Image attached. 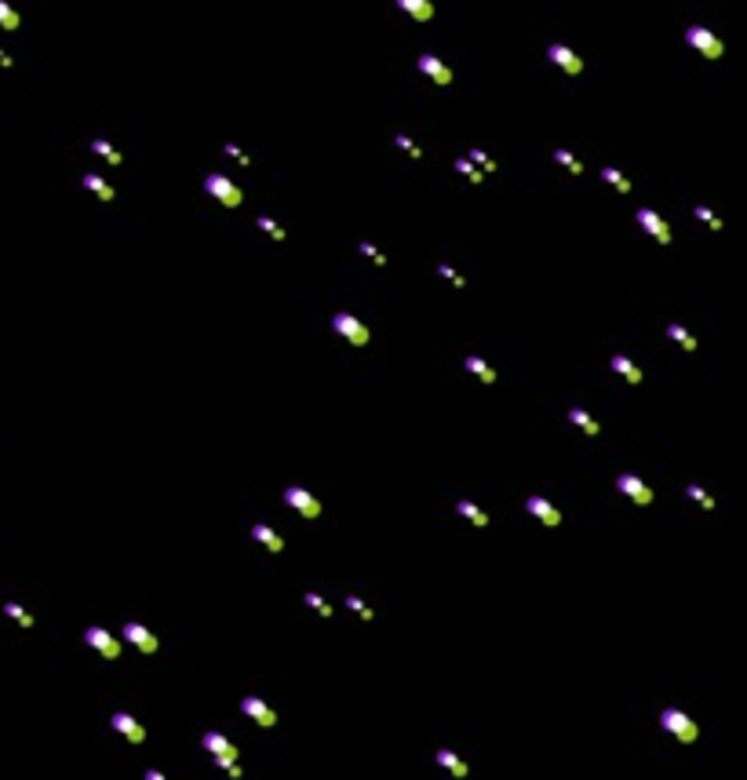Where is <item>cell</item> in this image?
I'll return each instance as SVG.
<instances>
[{"label":"cell","mask_w":747,"mask_h":780,"mask_svg":"<svg viewBox=\"0 0 747 780\" xmlns=\"http://www.w3.org/2000/svg\"><path fill=\"white\" fill-rule=\"evenodd\" d=\"M525 511H529L532 518H540L543 525H550V529H554V525H561V511H558V507L550 503V500H543V496H529V500H525Z\"/></svg>","instance_id":"13"},{"label":"cell","mask_w":747,"mask_h":780,"mask_svg":"<svg viewBox=\"0 0 747 780\" xmlns=\"http://www.w3.org/2000/svg\"><path fill=\"white\" fill-rule=\"evenodd\" d=\"M467 161L474 165V168H478L481 175H485V171H496V168H499V165H496V161H492V157L485 153V150H470V153H467Z\"/></svg>","instance_id":"29"},{"label":"cell","mask_w":747,"mask_h":780,"mask_svg":"<svg viewBox=\"0 0 747 780\" xmlns=\"http://www.w3.org/2000/svg\"><path fill=\"white\" fill-rule=\"evenodd\" d=\"M398 8L409 11L416 22H430L434 19V4H430V0H398Z\"/></svg>","instance_id":"22"},{"label":"cell","mask_w":747,"mask_h":780,"mask_svg":"<svg viewBox=\"0 0 747 780\" xmlns=\"http://www.w3.org/2000/svg\"><path fill=\"white\" fill-rule=\"evenodd\" d=\"M241 711H245L255 726H263V729L278 726V714H273V708L266 704V700H259V696H245V700H241Z\"/></svg>","instance_id":"12"},{"label":"cell","mask_w":747,"mask_h":780,"mask_svg":"<svg viewBox=\"0 0 747 780\" xmlns=\"http://www.w3.org/2000/svg\"><path fill=\"white\" fill-rule=\"evenodd\" d=\"M456 171H460V175H467V179H470V183H474V186H478V183L485 179V175H481V171H478L474 165H470V161H467V157H456Z\"/></svg>","instance_id":"35"},{"label":"cell","mask_w":747,"mask_h":780,"mask_svg":"<svg viewBox=\"0 0 747 780\" xmlns=\"http://www.w3.org/2000/svg\"><path fill=\"white\" fill-rule=\"evenodd\" d=\"M332 328H335L347 343H354V346H368V339H372L368 325L361 321V317H354V314H335V317H332Z\"/></svg>","instance_id":"2"},{"label":"cell","mask_w":747,"mask_h":780,"mask_svg":"<svg viewBox=\"0 0 747 780\" xmlns=\"http://www.w3.org/2000/svg\"><path fill=\"white\" fill-rule=\"evenodd\" d=\"M569 420H573V423H576V427H580V431L587 434V438H598V434H602V427H598V420L591 416L587 408H580V405H573V408H569Z\"/></svg>","instance_id":"19"},{"label":"cell","mask_w":747,"mask_h":780,"mask_svg":"<svg viewBox=\"0 0 747 780\" xmlns=\"http://www.w3.org/2000/svg\"><path fill=\"white\" fill-rule=\"evenodd\" d=\"M285 503H288V507H296L303 518H317V514H321L317 496H310V492L299 489V485H288V489H285Z\"/></svg>","instance_id":"10"},{"label":"cell","mask_w":747,"mask_h":780,"mask_svg":"<svg viewBox=\"0 0 747 780\" xmlns=\"http://www.w3.org/2000/svg\"><path fill=\"white\" fill-rule=\"evenodd\" d=\"M547 59L554 62L561 73H569V77H580L583 73V59L573 52V47H565V44H550L547 47Z\"/></svg>","instance_id":"8"},{"label":"cell","mask_w":747,"mask_h":780,"mask_svg":"<svg viewBox=\"0 0 747 780\" xmlns=\"http://www.w3.org/2000/svg\"><path fill=\"white\" fill-rule=\"evenodd\" d=\"M121 634H124V642H132V645L142 652V657H153V652L160 649L157 634H153L150 627H146V624H135V620H132V624H124V631H121Z\"/></svg>","instance_id":"5"},{"label":"cell","mask_w":747,"mask_h":780,"mask_svg":"<svg viewBox=\"0 0 747 780\" xmlns=\"http://www.w3.org/2000/svg\"><path fill=\"white\" fill-rule=\"evenodd\" d=\"M635 219H638V227H642L649 237H653V241H660V245H671V227H667V222H663L653 208H638V212H635Z\"/></svg>","instance_id":"9"},{"label":"cell","mask_w":747,"mask_h":780,"mask_svg":"<svg viewBox=\"0 0 747 780\" xmlns=\"http://www.w3.org/2000/svg\"><path fill=\"white\" fill-rule=\"evenodd\" d=\"M19 22H22V19H19V11H15L8 0H0V26H4L8 33H11V29H19Z\"/></svg>","instance_id":"32"},{"label":"cell","mask_w":747,"mask_h":780,"mask_svg":"<svg viewBox=\"0 0 747 780\" xmlns=\"http://www.w3.org/2000/svg\"><path fill=\"white\" fill-rule=\"evenodd\" d=\"M419 73H427L430 81H434V84H442V88H445V84H452V70H448V66H445V62L437 59V55H430V52L419 55Z\"/></svg>","instance_id":"14"},{"label":"cell","mask_w":747,"mask_h":780,"mask_svg":"<svg viewBox=\"0 0 747 780\" xmlns=\"http://www.w3.org/2000/svg\"><path fill=\"white\" fill-rule=\"evenodd\" d=\"M84 642H88L95 652H103L106 660H117V657H121V642H117V634H110L106 627H88V631H84Z\"/></svg>","instance_id":"7"},{"label":"cell","mask_w":747,"mask_h":780,"mask_svg":"<svg viewBox=\"0 0 747 780\" xmlns=\"http://www.w3.org/2000/svg\"><path fill=\"white\" fill-rule=\"evenodd\" d=\"M693 215H696V219H700V222H704V227H707V230H714V234H718V230H722V219H718V215H714V212L707 208V204H696V208H693Z\"/></svg>","instance_id":"31"},{"label":"cell","mask_w":747,"mask_h":780,"mask_svg":"<svg viewBox=\"0 0 747 780\" xmlns=\"http://www.w3.org/2000/svg\"><path fill=\"white\" fill-rule=\"evenodd\" d=\"M110 726L117 729V733H121V737H124L128 744H142V740H146V729H142V726H139V722L132 719V714H124V711H117V714H113V719H110Z\"/></svg>","instance_id":"15"},{"label":"cell","mask_w":747,"mask_h":780,"mask_svg":"<svg viewBox=\"0 0 747 780\" xmlns=\"http://www.w3.org/2000/svg\"><path fill=\"white\" fill-rule=\"evenodd\" d=\"M252 540H259V544H263L266 551H273V554H281V551H285V540L273 533L266 521H255V525H252Z\"/></svg>","instance_id":"16"},{"label":"cell","mask_w":747,"mask_h":780,"mask_svg":"<svg viewBox=\"0 0 747 780\" xmlns=\"http://www.w3.org/2000/svg\"><path fill=\"white\" fill-rule=\"evenodd\" d=\"M686 496H689L693 503H700L704 511H714V507H718V503H714V496H711L704 485H689V489H686Z\"/></svg>","instance_id":"27"},{"label":"cell","mask_w":747,"mask_h":780,"mask_svg":"<svg viewBox=\"0 0 747 780\" xmlns=\"http://www.w3.org/2000/svg\"><path fill=\"white\" fill-rule=\"evenodd\" d=\"M91 150H95V153H99V157H106V161H110L113 168H117V165H124V157H121L117 150H113V146H110V142H106V139H95V142H91Z\"/></svg>","instance_id":"30"},{"label":"cell","mask_w":747,"mask_h":780,"mask_svg":"<svg viewBox=\"0 0 747 780\" xmlns=\"http://www.w3.org/2000/svg\"><path fill=\"white\" fill-rule=\"evenodd\" d=\"M686 40H689L704 59H722V55H725V44L714 37L707 26H689V29H686Z\"/></svg>","instance_id":"3"},{"label":"cell","mask_w":747,"mask_h":780,"mask_svg":"<svg viewBox=\"0 0 747 780\" xmlns=\"http://www.w3.org/2000/svg\"><path fill=\"white\" fill-rule=\"evenodd\" d=\"M616 489H620L624 496H631L635 503H642V507L653 503V489H649L638 474H620V477H616Z\"/></svg>","instance_id":"11"},{"label":"cell","mask_w":747,"mask_h":780,"mask_svg":"<svg viewBox=\"0 0 747 780\" xmlns=\"http://www.w3.org/2000/svg\"><path fill=\"white\" fill-rule=\"evenodd\" d=\"M660 726L667 729V733L678 740V744H696V737H700V729H696V722L689 719L686 711H678V708H667L660 714Z\"/></svg>","instance_id":"1"},{"label":"cell","mask_w":747,"mask_h":780,"mask_svg":"<svg viewBox=\"0 0 747 780\" xmlns=\"http://www.w3.org/2000/svg\"><path fill=\"white\" fill-rule=\"evenodd\" d=\"M667 339H674L681 350H689V354L696 350V339H693V336H689V332L681 328V325H667Z\"/></svg>","instance_id":"28"},{"label":"cell","mask_w":747,"mask_h":780,"mask_svg":"<svg viewBox=\"0 0 747 780\" xmlns=\"http://www.w3.org/2000/svg\"><path fill=\"white\" fill-rule=\"evenodd\" d=\"M226 773H230L234 780H241V777H245V770H241V766H237V762H230V766H226Z\"/></svg>","instance_id":"41"},{"label":"cell","mask_w":747,"mask_h":780,"mask_svg":"<svg viewBox=\"0 0 747 780\" xmlns=\"http://www.w3.org/2000/svg\"><path fill=\"white\" fill-rule=\"evenodd\" d=\"M437 766H445V770H448L452 777H456V780H463V777L470 773V770H467V762H463L456 751H448V747H442V751H437Z\"/></svg>","instance_id":"21"},{"label":"cell","mask_w":747,"mask_h":780,"mask_svg":"<svg viewBox=\"0 0 747 780\" xmlns=\"http://www.w3.org/2000/svg\"><path fill=\"white\" fill-rule=\"evenodd\" d=\"M602 179L616 190V194H631V190H635V186H631V179H627L620 168H602Z\"/></svg>","instance_id":"25"},{"label":"cell","mask_w":747,"mask_h":780,"mask_svg":"<svg viewBox=\"0 0 747 780\" xmlns=\"http://www.w3.org/2000/svg\"><path fill=\"white\" fill-rule=\"evenodd\" d=\"M303 602H306V606H310L317 616H324V620H332V613H335V609H332V602H324V595H317V591H306Z\"/></svg>","instance_id":"26"},{"label":"cell","mask_w":747,"mask_h":780,"mask_svg":"<svg viewBox=\"0 0 747 780\" xmlns=\"http://www.w3.org/2000/svg\"><path fill=\"white\" fill-rule=\"evenodd\" d=\"M204 190H208V194H212L216 201H222L226 208H237L241 197H245V194H241V186H234V183L226 179V175H219V171L204 175Z\"/></svg>","instance_id":"4"},{"label":"cell","mask_w":747,"mask_h":780,"mask_svg":"<svg viewBox=\"0 0 747 780\" xmlns=\"http://www.w3.org/2000/svg\"><path fill=\"white\" fill-rule=\"evenodd\" d=\"M394 142H398V150H405V153L412 157V161H419V157H423V150H419V146H416V142H412L409 135H398Z\"/></svg>","instance_id":"38"},{"label":"cell","mask_w":747,"mask_h":780,"mask_svg":"<svg viewBox=\"0 0 747 780\" xmlns=\"http://www.w3.org/2000/svg\"><path fill=\"white\" fill-rule=\"evenodd\" d=\"M437 274H442V277H445L448 284H456V289H463V284H467V277H463V274H456V270H452L448 263H442V266H437Z\"/></svg>","instance_id":"39"},{"label":"cell","mask_w":747,"mask_h":780,"mask_svg":"<svg viewBox=\"0 0 747 780\" xmlns=\"http://www.w3.org/2000/svg\"><path fill=\"white\" fill-rule=\"evenodd\" d=\"M347 609H354L357 616L365 620V624H372V620H376V613H372V609H368V606H365V602L357 598V595H347Z\"/></svg>","instance_id":"34"},{"label":"cell","mask_w":747,"mask_h":780,"mask_svg":"<svg viewBox=\"0 0 747 780\" xmlns=\"http://www.w3.org/2000/svg\"><path fill=\"white\" fill-rule=\"evenodd\" d=\"M456 511H460L470 525H478V529H485V525H489V514H485L478 503H470V500H460V503H456Z\"/></svg>","instance_id":"23"},{"label":"cell","mask_w":747,"mask_h":780,"mask_svg":"<svg viewBox=\"0 0 747 780\" xmlns=\"http://www.w3.org/2000/svg\"><path fill=\"white\" fill-rule=\"evenodd\" d=\"M201 744L208 747V751H212V758L219 762V770H226L230 762H237V747H234V740H226L222 733H216V729H212V733H204Z\"/></svg>","instance_id":"6"},{"label":"cell","mask_w":747,"mask_h":780,"mask_svg":"<svg viewBox=\"0 0 747 780\" xmlns=\"http://www.w3.org/2000/svg\"><path fill=\"white\" fill-rule=\"evenodd\" d=\"M255 222H259V230H266V234H270V237H273V241H278V245H281L285 237H288V234H285V227H278V222H273L270 215H259Z\"/></svg>","instance_id":"33"},{"label":"cell","mask_w":747,"mask_h":780,"mask_svg":"<svg viewBox=\"0 0 747 780\" xmlns=\"http://www.w3.org/2000/svg\"><path fill=\"white\" fill-rule=\"evenodd\" d=\"M357 252H361V256H368L376 266H386V256H383V252H379L376 245H372V241H361V245H357Z\"/></svg>","instance_id":"37"},{"label":"cell","mask_w":747,"mask_h":780,"mask_svg":"<svg viewBox=\"0 0 747 780\" xmlns=\"http://www.w3.org/2000/svg\"><path fill=\"white\" fill-rule=\"evenodd\" d=\"M80 186H84V190H91V194L99 197V201H106V204H110L113 197H117V194H113V186H110V183L103 179V175H95V171H88L84 179H80Z\"/></svg>","instance_id":"20"},{"label":"cell","mask_w":747,"mask_h":780,"mask_svg":"<svg viewBox=\"0 0 747 780\" xmlns=\"http://www.w3.org/2000/svg\"><path fill=\"white\" fill-rule=\"evenodd\" d=\"M0 66H15V59L4 52V47H0Z\"/></svg>","instance_id":"42"},{"label":"cell","mask_w":747,"mask_h":780,"mask_svg":"<svg viewBox=\"0 0 747 780\" xmlns=\"http://www.w3.org/2000/svg\"><path fill=\"white\" fill-rule=\"evenodd\" d=\"M226 153H230L237 165H245V168L252 165V157H245V153H241V146H237V142H226Z\"/></svg>","instance_id":"40"},{"label":"cell","mask_w":747,"mask_h":780,"mask_svg":"<svg viewBox=\"0 0 747 780\" xmlns=\"http://www.w3.org/2000/svg\"><path fill=\"white\" fill-rule=\"evenodd\" d=\"M609 365H612V372H620L631 387H638V383H642V369H638V365L631 361V358H624V354H612V358H609Z\"/></svg>","instance_id":"17"},{"label":"cell","mask_w":747,"mask_h":780,"mask_svg":"<svg viewBox=\"0 0 747 780\" xmlns=\"http://www.w3.org/2000/svg\"><path fill=\"white\" fill-rule=\"evenodd\" d=\"M463 369H467L470 376H478V379H481V383H485V387H492V383H496V369H492V365H489V361H481V358H474V354H470V358H463Z\"/></svg>","instance_id":"18"},{"label":"cell","mask_w":747,"mask_h":780,"mask_svg":"<svg viewBox=\"0 0 747 780\" xmlns=\"http://www.w3.org/2000/svg\"><path fill=\"white\" fill-rule=\"evenodd\" d=\"M554 161H558V165H561V168H569V171H573V175H580V171H583V165H580V161H576V157H573V153H569V150H554Z\"/></svg>","instance_id":"36"},{"label":"cell","mask_w":747,"mask_h":780,"mask_svg":"<svg viewBox=\"0 0 747 780\" xmlns=\"http://www.w3.org/2000/svg\"><path fill=\"white\" fill-rule=\"evenodd\" d=\"M4 616H11L15 624H19V627H26V631L37 624V620H33V613H29V609H22L19 602H4Z\"/></svg>","instance_id":"24"}]
</instances>
